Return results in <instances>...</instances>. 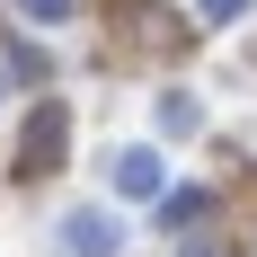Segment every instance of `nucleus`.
Instances as JSON below:
<instances>
[{"label": "nucleus", "instance_id": "f257e3e1", "mask_svg": "<svg viewBox=\"0 0 257 257\" xmlns=\"http://www.w3.org/2000/svg\"><path fill=\"white\" fill-rule=\"evenodd\" d=\"M62 151H71V106L36 98V115H27V133H18V178H53Z\"/></svg>", "mask_w": 257, "mask_h": 257}, {"label": "nucleus", "instance_id": "f03ea898", "mask_svg": "<svg viewBox=\"0 0 257 257\" xmlns=\"http://www.w3.org/2000/svg\"><path fill=\"white\" fill-rule=\"evenodd\" d=\"M62 248H71V257H115L124 231H115V213L89 204V213H62Z\"/></svg>", "mask_w": 257, "mask_h": 257}, {"label": "nucleus", "instance_id": "7ed1b4c3", "mask_svg": "<svg viewBox=\"0 0 257 257\" xmlns=\"http://www.w3.org/2000/svg\"><path fill=\"white\" fill-rule=\"evenodd\" d=\"M115 186H124V195H151V186H160V160L151 151H124V160H115Z\"/></svg>", "mask_w": 257, "mask_h": 257}, {"label": "nucleus", "instance_id": "20e7f679", "mask_svg": "<svg viewBox=\"0 0 257 257\" xmlns=\"http://www.w3.org/2000/svg\"><path fill=\"white\" fill-rule=\"evenodd\" d=\"M160 124H169V133H195V98H160Z\"/></svg>", "mask_w": 257, "mask_h": 257}, {"label": "nucleus", "instance_id": "39448f33", "mask_svg": "<svg viewBox=\"0 0 257 257\" xmlns=\"http://www.w3.org/2000/svg\"><path fill=\"white\" fill-rule=\"evenodd\" d=\"M18 9H27V18H45V27H62V18H71V0H18Z\"/></svg>", "mask_w": 257, "mask_h": 257}, {"label": "nucleus", "instance_id": "423d86ee", "mask_svg": "<svg viewBox=\"0 0 257 257\" xmlns=\"http://www.w3.org/2000/svg\"><path fill=\"white\" fill-rule=\"evenodd\" d=\"M239 9H248V0H204V18H239Z\"/></svg>", "mask_w": 257, "mask_h": 257}]
</instances>
